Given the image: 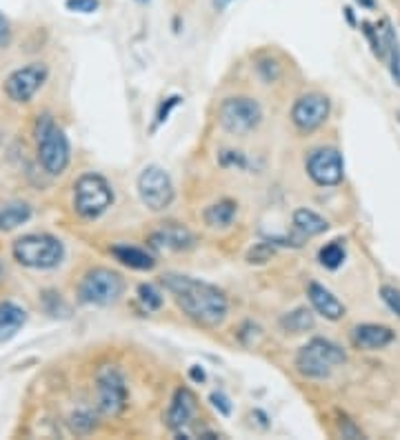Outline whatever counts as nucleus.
Returning <instances> with one entry per match:
<instances>
[{
  "mask_svg": "<svg viewBox=\"0 0 400 440\" xmlns=\"http://www.w3.org/2000/svg\"><path fill=\"white\" fill-rule=\"evenodd\" d=\"M160 283L174 296L183 314L192 318L196 325L212 329L223 325V320L227 318L229 303L225 294L205 280H196L183 274H165Z\"/></svg>",
  "mask_w": 400,
  "mask_h": 440,
  "instance_id": "obj_1",
  "label": "nucleus"
},
{
  "mask_svg": "<svg viewBox=\"0 0 400 440\" xmlns=\"http://www.w3.org/2000/svg\"><path fill=\"white\" fill-rule=\"evenodd\" d=\"M38 160L47 174L58 176L63 174L69 165V140L49 114L38 116L34 125Z\"/></svg>",
  "mask_w": 400,
  "mask_h": 440,
  "instance_id": "obj_2",
  "label": "nucleus"
},
{
  "mask_svg": "<svg viewBox=\"0 0 400 440\" xmlns=\"http://www.w3.org/2000/svg\"><path fill=\"white\" fill-rule=\"evenodd\" d=\"M16 263L29 269H54L65 256L63 243L49 234H27L12 245Z\"/></svg>",
  "mask_w": 400,
  "mask_h": 440,
  "instance_id": "obj_3",
  "label": "nucleus"
},
{
  "mask_svg": "<svg viewBox=\"0 0 400 440\" xmlns=\"http://www.w3.org/2000/svg\"><path fill=\"white\" fill-rule=\"evenodd\" d=\"M343 347L327 338H312L296 354V369L307 378H327L336 367L345 365Z\"/></svg>",
  "mask_w": 400,
  "mask_h": 440,
  "instance_id": "obj_4",
  "label": "nucleus"
},
{
  "mask_svg": "<svg viewBox=\"0 0 400 440\" xmlns=\"http://www.w3.org/2000/svg\"><path fill=\"white\" fill-rule=\"evenodd\" d=\"M125 294V280L118 272L107 267L89 269L78 285V300L85 305L109 307Z\"/></svg>",
  "mask_w": 400,
  "mask_h": 440,
  "instance_id": "obj_5",
  "label": "nucleus"
},
{
  "mask_svg": "<svg viewBox=\"0 0 400 440\" xmlns=\"http://www.w3.org/2000/svg\"><path fill=\"white\" fill-rule=\"evenodd\" d=\"M114 205V189L103 176L85 174L74 185V209L80 218L96 220Z\"/></svg>",
  "mask_w": 400,
  "mask_h": 440,
  "instance_id": "obj_6",
  "label": "nucleus"
},
{
  "mask_svg": "<svg viewBox=\"0 0 400 440\" xmlns=\"http://www.w3.org/2000/svg\"><path fill=\"white\" fill-rule=\"evenodd\" d=\"M218 120L225 132L234 136H245L260 125V120H263V107L258 105V100L249 96L225 98L218 109Z\"/></svg>",
  "mask_w": 400,
  "mask_h": 440,
  "instance_id": "obj_7",
  "label": "nucleus"
},
{
  "mask_svg": "<svg viewBox=\"0 0 400 440\" xmlns=\"http://www.w3.org/2000/svg\"><path fill=\"white\" fill-rule=\"evenodd\" d=\"M138 196L143 200V205L152 212H165V209L174 203V183L163 167L149 165L145 167L138 176Z\"/></svg>",
  "mask_w": 400,
  "mask_h": 440,
  "instance_id": "obj_8",
  "label": "nucleus"
},
{
  "mask_svg": "<svg viewBox=\"0 0 400 440\" xmlns=\"http://www.w3.org/2000/svg\"><path fill=\"white\" fill-rule=\"evenodd\" d=\"M96 398L105 416H118L127 407V385L116 367H103L96 374Z\"/></svg>",
  "mask_w": 400,
  "mask_h": 440,
  "instance_id": "obj_9",
  "label": "nucleus"
},
{
  "mask_svg": "<svg viewBox=\"0 0 400 440\" xmlns=\"http://www.w3.org/2000/svg\"><path fill=\"white\" fill-rule=\"evenodd\" d=\"M49 69L45 63H32L12 72L5 80V94L14 103H29L34 94L45 85Z\"/></svg>",
  "mask_w": 400,
  "mask_h": 440,
  "instance_id": "obj_10",
  "label": "nucleus"
},
{
  "mask_svg": "<svg viewBox=\"0 0 400 440\" xmlns=\"http://www.w3.org/2000/svg\"><path fill=\"white\" fill-rule=\"evenodd\" d=\"M307 174L320 187H334L345 176V163L338 149L320 147L307 156Z\"/></svg>",
  "mask_w": 400,
  "mask_h": 440,
  "instance_id": "obj_11",
  "label": "nucleus"
},
{
  "mask_svg": "<svg viewBox=\"0 0 400 440\" xmlns=\"http://www.w3.org/2000/svg\"><path fill=\"white\" fill-rule=\"evenodd\" d=\"M329 116V98L323 94H305L292 107V123L300 132H314Z\"/></svg>",
  "mask_w": 400,
  "mask_h": 440,
  "instance_id": "obj_12",
  "label": "nucleus"
},
{
  "mask_svg": "<svg viewBox=\"0 0 400 440\" xmlns=\"http://www.w3.org/2000/svg\"><path fill=\"white\" fill-rule=\"evenodd\" d=\"M149 245L158 252H189L196 247V236L180 223H163L149 234Z\"/></svg>",
  "mask_w": 400,
  "mask_h": 440,
  "instance_id": "obj_13",
  "label": "nucleus"
},
{
  "mask_svg": "<svg viewBox=\"0 0 400 440\" xmlns=\"http://www.w3.org/2000/svg\"><path fill=\"white\" fill-rule=\"evenodd\" d=\"M352 345L356 349H363V352H376V349H385L387 345L394 343V332L385 325H374V323H363L356 325L352 332Z\"/></svg>",
  "mask_w": 400,
  "mask_h": 440,
  "instance_id": "obj_14",
  "label": "nucleus"
},
{
  "mask_svg": "<svg viewBox=\"0 0 400 440\" xmlns=\"http://www.w3.org/2000/svg\"><path fill=\"white\" fill-rule=\"evenodd\" d=\"M196 414V396L189 392L187 387L176 389V394L172 398V405L167 409V427L172 432H183V429L192 423V418Z\"/></svg>",
  "mask_w": 400,
  "mask_h": 440,
  "instance_id": "obj_15",
  "label": "nucleus"
},
{
  "mask_svg": "<svg viewBox=\"0 0 400 440\" xmlns=\"http://www.w3.org/2000/svg\"><path fill=\"white\" fill-rule=\"evenodd\" d=\"M307 296H309V303H312V307L327 320H340L347 312L345 305L340 303V300L320 283H309Z\"/></svg>",
  "mask_w": 400,
  "mask_h": 440,
  "instance_id": "obj_16",
  "label": "nucleus"
},
{
  "mask_svg": "<svg viewBox=\"0 0 400 440\" xmlns=\"http://www.w3.org/2000/svg\"><path fill=\"white\" fill-rule=\"evenodd\" d=\"M27 323V312L20 305L5 300L0 303V345L12 340Z\"/></svg>",
  "mask_w": 400,
  "mask_h": 440,
  "instance_id": "obj_17",
  "label": "nucleus"
},
{
  "mask_svg": "<svg viewBox=\"0 0 400 440\" xmlns=\"http://www.w3.org/2000/svg\"><path fill=\"white\" fill-rule=\"evenodd\" d=\"M112 256L120 265L136 269V272H149V269L156 267V258L152 254H147L145 249L134 247V245H114Z\"/></svg>",
  "mask_w": 400,
  "mask_h": 440,
  "instance_id": "obj_18",
  "label": "nucleus"
},
{
  "mask_svg": "<svg viewBox=\"0 0 400 440\" xmlns=\"http://www.w3.org/2000/svg\"><path fill=\"white\" fill-rule=\"evenodd\" d=\"M292 223H294V229H296V234L300 238H312V236H318V234H325L327 229H329V223L327 220L312 212V209H296L294 216H292Z\"/></svg>",
  "mask_w": 400,
  "mask_h": 440,
  "instance_id": "obj_19",
  "label": "nucleus"
},
{
  "mask_svg": "<svg viewBox=\"0 0 400 440\" xmlns=\"http://www.w3.org/2000/svg\"><path fill=\"white\" fill-rule=\"evenodd\" d=\"M29 218H32V207L23 200L0 205V232H12V229L25 225Z\"/></svg>",
  "mask_w": 400,
  "mask_h": 440,
  "instance_id": "obj_20",
  "label": "nucleus"
},
{
  "mask_svg": "<svg viewBox=\"0 0 400 440\" xmlns=\"http://www.w3.org/2000/svg\"><path fill=\"white\" fill-rule=\"evenodd\" d=\"M236 207L238 205L234 203V200H229V198H223V200H218V203L209 205L205 209V214H203L205 225L207 227H214V229L229 227V225L234 223V218H236Z\"/></svg>",
  "mask_w": 400,
  "mask_h": 440,
  "instance_id": "obj_21",
  "label": "nucleus"
},
{
  "mask_svg": "<svg viewBox=\"0 0 400 440\" xmlns=\"http://www.w3.org/2000/svg\"><path fill=\"white\" fill-rule=\"evenodd\" d=\"M280 327H283L287 334H303L314 327V314L309 312V309L300 307L296 312H289L280 318Z\"/></svg>",
  "mask_w": 400,
  "mask_h": 440,
  "instance_id": "obj_22",
  "label": "nucleus"
},
{
  "mask_svg": "<svg viewBox=\"0 0 400 440\" xmlns=\"http://www.w3.org/2000/svg\"><path fill=\"white\" fill-rule=\"evenodd\" d=\"M318 260H320V265L327 269H338L345 263V247L340 245V240H334V243H329L320 249Z\"/></svg>",
  "mask_w": 400,
  "mask_h": 440,
  "instance_id": "obj_23",
  "label": "nucleus"
},
{
  "mask_svg": "<svg viewBox=\"0 0 400 440\" xmlns=\"http://www.w3.org/2000/svg\"><path fill=\"white\" fill-rule=\"evenodd\" d=\"M138 300L147 312H158V309L163 307V294L149 283H143L138 287Z\"/></svg>",
  "mask_w": 400,
  "mask_h": 440,
  "instance_id": "obj_24",
  "label": "nucleus"
},
{
  "mask_svg": "<svg viewBox=\"0 0 400 440\" xmlns=\"http://www.w3.org/2000/svg\"><path fill=\"white\" fill-rule=\"evenodd\" d=\"M69 427H72L74 434L85 436V434L94 432V429H96V420L89 412H83V409H80V412L72 414V418H69Z\"/></svg>",
  "mask_w": 400,
  "mask_h": 440,
  "instance_id": "obj_25",
  "label": "nucleus"
},
{
  "mask_svg": "<svg viewBox=\"0 0 400 440\" xmlns=\"http://www.w3.org/2000/svg\"><path fill=\"white\" fill-rule=\"evenodd\" d=\"M380 298H383L385 305L400 318V289L383 285V287H380Z\"/></svg>",
  "mask_w": 400,
  "mask_h": 440,
  "instance_id": "obj_26",
  "label": "nucleus"
},
{
  "mask_svg": "<svg viewBox=\"0 0 400 440\" xmlns=\"http://www.w3.org/2000/svg\"><path fill=\"white\" fill-rule=\"evenodd\" d=\"M65 7L74 14H94L98 12L100 0H65Z\"/></svg>",
  "mask_w": 400,
  "mask_h": 440,
  "instance_id": "obj_27",
  "label": "nucleus"
},
{
  "mask_svg": "<svg viewBox=\"0 0 400 440\" xmlns=\"http://www.w3.org/2000/svg\"><path fill=\"white\" fill-rule=\"evenodd\" d=\"M272 256H274L272 245H269V243H258V245L252 249V252L247 254V260H249L252 265H254V263L260 265V263H267V260L272 258Z\"/></svg>",
  "mask_w": 400,
  "mask_h": 440,
  "instance_id": "obj_28",
  "label": "nucleus"
},
{
  "mask_svg": "<svg viewBox=\"0 0 400 440\" xmlns=\"http://www.w3.org/2000/svg\"><path fill=\"white\" fill-rule=\"evenodd\" d=\"M338 434L343 436V438H349V440L363 438V432H360V427H356L354 420H349L347 416H340L338 418Z\"/></svg>",
  "mask_w": 400,
  "mask_h": 440,
  "instance_id": "obj_29",
  "label": "nucleus"
},
{
  "mask_svg": "<svg viewBox=\"0 0 400 440\" xmlns=\"http://www.w3.org/2000/svg\"><path fill=\"white\" fill-rule=\"evenodd\" d=\"M209 400H212L214 409L220 416H225V418L232 416V403H229V398L223 392H214L212 396H209Z\"/></svg>",
  "mask_w": 400,
  "mask_h": 440,
  "instance_id": "obj_30",
  "label": "nucleus"
},
{
  "mask_svg": "<svg viewBox=\"0 0 400 440\" xmlns=\"http://www.w3.org/2000/svg\"><path fill=\"white\" fill-rule=\"evenodd\" d=\"M180 100H183V98H180V96H172V98H167L163 105H160V109H158V114H156V127L165 123V120H167V116H169V114H172V109L180 105Z\"/></svg>",
  "mask_w": 400,
  "mask_h": 440,
  "instance_id": "obj_31",
  "label": "nucleus"
},
{
  "mask_svg": "<svg viewBox=\"0 0 400 440\" xmlns=\"http://www.w3.org/2000/svg\"><path fill=\"white\" fill-rule=\"evenodd\" d=\"M9 38H12V29H9V20L0 12V47L9 45Z\"/></svg>",
  "mask_w": 400,
  "mask_h": 440,
  "instance_id": "obj_32",
  "label": "nucleus"
},
{
  "mask_svg": "<svg viewBox=\"0 0 400 440\" xmlns=\"http://www.w3.org/2000/svg\"><path fill=\"white\" fill-rule=\"evenodd\" d=\"M189 376H192L194 380H196V383H205V372H203V369H200V367H192V369H189Z\"/></svg>",
  "mask_w": 400,
  "mask_h": 440,
  "instance_id": "obj_33",
  "label": "nucleus"
},
{
  "mask_svg": "<svg viewBox=\"0 0 400 440\" xmlns=\"http://www.w3.org/2000/svg\"><path fill=\"white\" fill-rule=\"evenodd\" d=\"M356 3H358L360 7H369V9L376 7V0H356Z\"/></svg>",
  "mask_w": 400,
  "mask_h": 440,
  "instance_id": "obj_34",
  "label": "nucleus"
},
{
  "mask_svg": "<svg viewBox=\"0 0 400 440\" xmlns=\"http://www.w3.org/2000/svg\"><path fill=\"white\" fill-rule=\"evenodd\" d=\"M229 3H232V0H214V7H216V9H225Z\"/></svg>",
  "mask_w": 400,
  "mask_h": 440,
  "instance_id": "obj_35",
  "label": "nucleus"
},
{
  "mask_svg": "<svg viewBox=\"0 0 400 440\" xmlns=\"http://www.w3.org/2000/svg\"><path fill=\"white\" fill-rule=\"evenodd\" d=\"M138 3H147V0H138Z\"/></svg>",
  "mask_w": 400,
  "mask_h": 440,
  "instance_id": "obj_36",
  "label": "nucleus"
},
{
  "mask_svg": "<svg viewBox=\"0 0 400 440\" xmlns=\"http://www.w3.org/2000/svg\"><path fill=\"white\" fill-rule=\"evenodd\" d=\"M398 118H400V114H398Z\"/></svg>",
  "mask_w": 400,
  "mask_h": 440,
  "instance_id": "obj_37",
  "label": "nucleus"
}]
</instances>
